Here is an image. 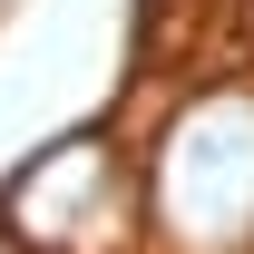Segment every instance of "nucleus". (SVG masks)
Wrapping results in <instances>:
<instances>
[{
    "label": "nucleus",
    "instance_id": "obj_1",
    "mask_svg": "<svg viewBox=\"0 0 254 254\" xmlns=\"http://www.w3.org/2000/svg\"><path fill=\"white\" fill-rule=\"evenodd\" d=\"M157 215L186 254H245L254 245V98L215 88L166 127L157 147Z\"/></svg>",
    "mask_w": 254,
    "mask_h": 254
},
{
    "label": "nucleus",
    "instance_id": "obj_2",
    "mask_svg": "<svg viewBox=\"0 0 254 254\" xmlns=\"http://www.w3.org/2000/svg\"><path fill=\"white\" fill-rule=\"evenodd\" d=\"M10 235L30 254H118L127 235V166L108 137H59L10 186Z\"/></svg>",
    "mask_w": 254,
    "mask_h": 254
},
{
    "label": "nucleus",
    "instance_id": "obj_3",
    "mask_svg": "<svg viewBox=\"0 0 254 254\" xmlns=\"http://www.w3.org/2000/svg\"><path fill=\"white\" fill-rule=\"evenodd\" d=\"M0 254H20V245H10V235H0Z\"/></svg>",
    "mask_w": 254,
    "mask_h": 254
}]
</instances>
